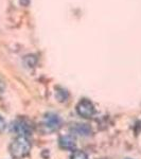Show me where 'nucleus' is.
<instances>
[{
    "label": "nucleus",
    "mask_w": 141,
    "mask_h": 159,
    "mask_svg": "<svg viewBox=\"0 0 141 159\" xmlns=\"http://www.w3.org/2000/svg\"><path fill=\"white\" fill-rule=\"evenodd\" d=\"M70 159H88V156L85 152L80 150H74L71 154Z\"/></svg>",
    "instance_id": "nucleus-7"
},
{
    "label": "nucleus",
    "mask_w": 141,
    "mask_h": 159,
    "mask_svg": "<svg viewBox=\"0 0 141 159\" xmlns=\"http://www.w3.org/2000/svg\"><path fill=\"white\" fill-rule=\"evenodd\" d=\"M56 98H57V100L60 102H64L68 98V93L66 92V90H64V89L57 88V91H56Z\"/></svg>",
    "instance_id": "nucleus-8"
},
{
    "label": "nucleus",
    "mask_w": 141,
    "mask_h": 159,
    "mask_svg": "<svg viewBox=\"0 0 141 159\" xmlns=\"http://www.w3.org/2000/svg\"><path fill=\"white\" fill-rule=\"evenodd\" d=\"M31 151V142L28 137L18 136L10 145V154L14 159H22L29 155Z\"/></svg>",
    "instance_id": "nucleus-1"
},
{
    "label": "nucleus",
    "mask_w": 141,
    "mask_h": 159,
    "mask_svg": "<svg viewBox=\"0 0 141 159\" xmlns=\"http://www.w3.org/2000/svg\"><path fill=\"white\" fill-rule=\"evenodd\" d=\"M71 129L81 136H89L91 133V129L87 124H74Z\"/></svg>",
    "instance_id": "nucleus-6"
},
{
    "label": "nucleus",
    "mask_w": 141,
    "mask_h": 159,
    "mask_svg": "<svg viewBox=\"0 0 141 159\" xmlns=\"http://www.w3.org/2000/svg\"><path fill=\"white\" fill-rule=\"evenodd\" d=\"M58 144L61 148L64 150H68V151H73L76 148V142L75 139L70 135H66V136H61L58 139Z\"/></svg>",
    "instance_id": "nucleus-5"
},
{
    "label": "nucleus",
    "mask_w": 141,
    "mask_h": 159,
    "mask_svg": "<svg viewBox=\"0 0 141 159\" xmlns=\"http://www.w3.org/2000/svg\"><path fill=\"white\" fill-rule=\"evenodd\" d=\"M43 125L47 132H55L61 126V120L56 114L48 112L43 118Z\"/></svg>",
    "instance_id": "nucleus-3"
},
{
    "label": "nucleus",
    "mask_w": 141,
    "mask_h": 159,
    "mask_svg": "<svg viewBox=\"0 0 141 159\" xmlns=\"http://www.w3.org/2000/svg\"><path fill=\"white\" fill-rule=\"evenodd\" d=\"M126 159H130V158H126Z\"/></svg>",
    "instance_id": "nucleus-10"
},
{
    "label": "nucleus",
    "mask_w": 141,
    "mask_h": 159,
    "mask_svg": "<svg viewBox=\"0 0 141 159\" xmlns=\"http://www.w3.org/2000/svg\"><path fill=\"white\" fill-rule=\"evenodd\" d=\"M12 129L18 136H25V137H28L32 133V126H31L30 122L25 119L16 120L13 123Z\"/></svg>",
    "instance_id": "nucleus-4"
},
{
    "label": "nucleus",
    "mask_w": 141,
    "mask_h": 159,
    "mask_svg": "<svg viewBox=\"0 0 141 159\" xmlns=\"http://www.w3.org/2000/svg\"><path fill=\"white\" fill-rule=\"evenodd\" d=\"M76 111L81 117L85 119H90L96 115V108L91 101L87 99H83L76 105Z\"/></svg>",
    "instance_id": "nucleus-2"
},
{
    "label": "nucleus",
    "mask_w": 141,
    "mask_h": 159,
    "mask_svg": "<svg viewBox=\"0 0 141 159\" xmlns=\"http://www.w3.org/2000/svg\"><path fill=\"white\" fill-rule=\"evenodd\" d=\"M6 126H7V123H6V120L3 119L1 116H0V132L1 130H3L4 129H6Z\"/></svg>",
    "instance_id": "nucleus-9"
}]
</instances>
